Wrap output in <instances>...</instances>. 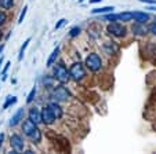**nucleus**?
Listing matches in <instances>:
<instances>
[{
	"label": "nucleus",
	"instance_id": "obj_3",
	"mask_svg": "<svg viewBox=\"0 0 156 154\" xmlns=\"http://www.w3.org/2000/svg\"><path fill=\"white\" fill-rule=\"evenodd\" d=\"M86 66L88 67V70H91V72H98L102 67V61H101L100 55L94 53L90 54L86 58Z\"/></svg>",
	"mask_w": 156,
	"mask_h": 154
},
{
	"label": "nucleus",
	"instance_id": "obj_19",
	"mask_svg": "<svg viewBox=\"0 0 156 154\" xmlns=\"http://www.w3.org/2000/svg\"><path fill=\"white\" fill-rule=\"evenodd\" d=\"M15 102H17V96H7V99H6V103L3 105V109L6 110L9 106H11V105H14Z\"/></svg>",
	"mask_w": 156,
	"mask_h": 154
},
{
	"label": "nucleus",
	"instance_id": "obj_9",
	"mask_svg": "<svg viewBox=\"0 0 156 154\" xmlns=\"http://www.w3.org/2000/svg\"><path fill=\"white\" fill-rule=\"evenodd\" d=\"M54 121H55V117L53 116V113L50 111V109L44 108L43 110H41V122H44L46 125H51Z\"/></svg>",
	"mask_w": 156,
	"mask_h": 154
},
{
	"label": "nucleus",
	"instance_id": "obj_26",
	"mask_svg": "<svg viewBox=\"0 0 156 154\" xmlns=\"http://www.w3.org/2000/svg\"><path fill=\"white\" fill-rule=\"evenodd\" d=\"M140 2L145 4H151V6H156V0H140Z\"/></svg>",
	"mask_w": 156,
	"mask_h": 154
},
{
	"label": "nucleus",
	"instance_id": "obj_24",
	"mask_svg": "<svg viewBox=\"0 0 156 154\" xmlns=\"http://www.w3.org/2000/svg\"><path fill=\"white\" fill-rule=\"evenodd\" d=\"M10 65H11V62H7V63H6V66H4V69H3V72H2V74H3V80L6 79V73H7V70H9Z\"/></svg>",
	"mask_w": 156,
	"mask_h": 154
},
{
	"label": "nucleus",
	"instance_id": "obj_6",
	"mask_svg": "<svg viewBox=\"0 0 156 154\" xmlns=\"http://www.w3.org/2000/svg\"><path fill=\"white\" fill-rule=\"evenodd\" d=\"M106 30H108L109 35L115 36V37H124L127 33V29L119 22H111V25H108Z\"/></svg>",
	"mask_w": 156,
	"mask_h": 154
},
{
	"label": "nucleus",
	"instance_id": "obj_5",
	"mask_svg": "<svg viewBox=\"0 0 156 154\" xmlns=\"http://www.w3.org/2000/svg\"><path fill=\"white\" fill-rule=\"evenodd\" d=\"M50 98H53L55 102H62V101H66L69 98V91L64 87V85H57L50 94Z\"/></svg>",
	"mask_w": 156,
	"mask_h": 154
},
{
	"label": "nucleus",
	"instance_id": "obj_30",
	"mask_svg": "<svg viewBox=\"0 0 156 154\" xmlns=\"http://www.w3.org/2000/svg\"><path fill=\"white\" fill-rule=\"evenodd\" d=\"M3 48H4V46H3V44H2V46H0V54H2V51H3Z\"/></svg>",
	"mask_w": 156,
	"mask_h": 154
},
{
	"label": "nucleus",
	"instance_id": "obj_22",
	"mask_svg": "<svg viewBox=\"0 0 156 154\" xmlns=\"http://www.w3.org/2000/svg\"><path fill=\"white\" fill-rule=\"evenodd\" d=\"M27 11H28V6H25L24 9H22V12L20 14V18H18V23H22V21H24L25 15H27Z\"/></svg>",
	"mask_w": 156,
	"mask_h": 154
},
{
	"label": "nucleus",
	"instance_id": "obj_12",
	"mask_svg": "<svg viewBox=\"0 0 156 154\" xmlns=\"http://www.w3.org/2000/svg\"><path fill=\"white\" fill-rule=\"evenodd\" d=\"M29 120L39 125L41 122V111H39L37 108H32L29 110Z\"/></svg>",
	"mask_w": 156,
	"mask_h": 154
},
{
	"label": "nucleus",
	"instance_id": "obj_7",
	"mask_svg": "<svg viewBox=\"0 0 156 154\" xmlns=\"http://www.w3.org/2000/svg\"><path fill=\"white\" fill-rule=\"evenodd\" d=\"M105 19L111 21V22H118V21H122V22H129V21L133 19L131 12L126 11V12H120V14H106Z\"/></svg>",
	"mask_w": 156,
	"mask_h": 154
},
{
	"label": "nucleus",
	"instance_id": "obj_25",
	"mask_svg": "<svg viewBox=\"0 0 156 154\" xmlns=\"http://www.w3.org/2000/svg\"><path fill=\"white\" fill-rule=\"evenodd\" d=\"M65 22H66V19H65V18H61V19H59L58 22H57V25H55V29H59V28H61Z\"/></svg>",
	"mask_w": 156,
	"mask_h": 154
},
{
	"label": "nucleus",
	"instance_id": "obj_29",
	"mask_svg": "<svg viewBox=\"0 0 156 154\" xmlns=\"http://www.w3.org/2000/svg\"><path fill=\"white\" fill-rule=\"evenodd\" d=\"M100 2H101V0H90V3H91V4H94V3H100Z\"/></svg>",
	"mask_w": 156,
	"mask_h": 154
},
{
	"label": "nucleus",
	"instance_id": "obj_4",
	"mask_svg": "<svg viewBox=\"0 0 156 154\" xmlns=\"http://www.w3.org/2000/svg\"><path fill=\"white\" fill-rule=\"evenodd\" d=\"M69 74H71V79L75 81H80L86 76V70L83 67V65L80 62H75L71 67H69Z\"/></svg>",
	"mask_w": 156,
	"mask_h": 154
},
{
	"label": "nucleus",
	"instance_id": "obj_21",
	"mask_svg": "<svg viewBox=\"0 0 156 154\" xmlns=\"http://www.w3.org/2000/svg\"><path fill=\"white\" fill-rule=\"evenodd\" d=\"M80 33V28L79 26H75V28H72L71 30H69V36L71 37H75V36H77Z\"/></svg>",
	"mask_w": 156,
	"mask_h": 154
},
{
	"label": "nucleus",
	"instance_id": "obj_16",
	"mask_svg": "<svg viewBox=\"0 0 156 154\" xmlns=\"http://www.w3.org/2000/svg\"><path fill=\"white\" fill-rule=\"evenodd\" d=\"M115 10V7L106 6V7H98V9H93L91 14H105V12H112Z\"/></svg>",
	"mask_w": 156,
	"mask_h": 154
},
{
	"label": "nucleus",
	"instance_id": "obj_10",
	"mask_svg": "<svg viewBox=\"0 0 156 154\" xmlns=\"http://www.w3.org/2000/svg\"><path fill=\"white\" fill-rule=\"evenodd\" d=\"M47 108L50 109V111L53 113V116L55 117V120H57V118H61L62 114H64V111H62L61 106H59L58 103H57V102H50Z\"/></svg>",
	"mask_w": 156,
	"mask_h": 154
},
{
	"label": "nucleus",
	"instance_id": "obj_17",
	"mask_svg": "<svg viewBox=\"0 0 156 154\" xmlns=\"http://www.w3.org/2000/svg\"><path fill=\"white\" fill-rule=\"evenodd\" d=\"M14 6V0H0V7L4 10H9Z\"/></svg>",
	"mask_w": 156,
	"mask_h": 154
},
{
	"label": "nucleus",
	"instance_id": "obj_32",
	"mask_svg": "<svg viewBox=\"0 0 156 154\" xmlns=\"http://www.w3.org/2000/svg\"><path fill=\"white\" fill-rule=\"evenodd\" d=\"M2 37H3V35H2V32H0V40H2Z\"/></svg>",
	"mask_w": 156,
	"mask_h": 154
},
{
	"label": "nucleus",
	"instance_id": "obj_1",
	"mask_svg": "<svg viewBox=\"0 0 156 154\" xmlns=\"http://www.w3.org/2000/svg\"><path fill=\"white\" fill-rule=\"evenodd\" d=\"M22 132H24L30 140H33L35 143L41 142V132H40V129H39L37 124L30 121L29 118H28L27 121L22 122Z\"/></svg>",
	"mask_w": 156,
	"mask_h": 154
},
{
	"label": "nucleus",
	"instance_id": "obj_11",
	"mask_svg": "<svg viewBox=\"0 0 156 154\" xmlns=\"http://www.w3.org/2000/svg\"><path fill=\"white\" fill-rule=\"evenodd\" d=\"M133 19L138 23H145L148 19H149V14L148 12H141V11H134L131 12Z\"/></svg>",
	"mask_w": 156,
	"mask_h": 154
},
{
	"label": "nucleus",
	"instance_id": "obj_13",
	"mask_svg": "<svg viewBox=\"0 0 156 154\" xmlns=\"http://www.w3.org/2000/svg\"><path fill=\"white\" fill-rule=\"evenodd\" d=\"M22 117H24V109L21 108V109H18L17 113L11 117V120H10V127H15L17 124H20Z\"/></svg>",
	"mask_w": 156,
	"mask_h": 154
},
{
	"label": "nucleus",
	"instance_id": "obj_28",
	"mask_svg": "<svg viewBox=\"0 0 156 154\" xmlns=\"http://www.w3.org/2000/svg\"><path fill=\"white\" fill-rule=\"evenodd\" d=\"M3 139H4V135L0 134V146H2V142H3Z\"/></svg>",
	"mask_w": 156,
	"mask_h": 154
},
{
	"label": "nucleus",
	"instance_id": "obj_15",
	"mask_svg": "<svg viewBox=\"0 0 156 154\" xmlns=\"http://www.w3.org/2000/svg\"><path fill=\"white\" fill-rule=\"evenodd\" d=\"M58 54H59V48H58V47H55V48L53 50V53L50 54V56H48V59H47V65H46V66H47V67L53 66L54 62H55V59H57V56H58Z\"/></svg>",
	"mask_w": 156,
	"mask_h": 154
},
{
	"label": "nucleus",
	"instance_id": "obj_20",
	"mask_svg": "<svg viewBox=\"0 0 156 154\" xmlns=\"http://www.w3.org/2000/svg\"><path fill=\"white\" fill-rule=\"evenodd\" d=\"M35 95H36V87H33L32 91L29 92V95H28V98H27V103H30V102L35 99Z\"/></svg>",
	"mask_w": 156,
	"mask_h": 154
},
{
	"label": "nucleus",
	"instance_id": "obj_31",
	"mask_svg": "<svg viewBox=\"0 0 156 154\" xmlns=\"http://www.w3.org/2000/svg\"><path fill=\"white\" fill-rule=\"evenodd\" d=\"M2 62H3V58H0V66H2Z\"/></svg>",
	"mask_w": 156,
	"mask_h": 154
},
{
	"label": "nucleus",
	"instance_id": "obj_23",
	"mask_svg": "<svg viewBox=\"0 0 156 154\" xmlns=\"http://www.w3.org/2000/svg\"><path fill=\"white\" fill-rule=\"evenodd\" d=\"M6 21H7V15L4 14L3 11H0V26H2V25H4V23H6Z\"/></svg>",
	"mask_w": 156,
	"mask_h": 154
},
{
	"label": "nucleus",
	"instance_id": "obj_8",
	"mask_svg": "<svg viewBox=\"0 0 156 154\" xmlns=\"http://www.w3.org/2000/svg\"><path fill=\"white\" fill-rule=\"evenodd\" d=\"M10 143H11V147L14 149V153H20V151L24 150V139L20 136V135L14 134L10 138Z\"/></svg>",
	"mask_w": 156,
	"mask_h": 154
},
{
	"label": "nucleus",
	"instance_id": "obj_18",
	"mask_svg": "<svg viewBox=\"0 0 156 154\" xmlns=\"http://www.w3.org/2000/svg\"><path fill=\"white\" fill-rule=\"evenodd\" d=\"M29 43H30V39H27V40L24 41V44H22V47H21V50H20V55H18V59H22L24 58V54H25V50H27V47L29 46Z\"/></svg>",
	"mask_w": 156,
	"mask_h": 154
},
{
	"label": "nucleus",
	"instance_id": "obj_2",
	"mask_svg": "<svg viewBox=\"0 0 156 154\" xmlns=\"http://www.w3.org/2000/svg\"><path fill=\"white\" fill-rule=\"evenodd\" d=\"M54 77L58 80L61 84H65L71 80V74H69V70L64 66V63H58L54 67Z\"/></svg>",
	"mask_w": 156,
	"mask_h": 154
},
{
	"label": "nucleus",
	"instance_id": "obj_14",
	"mask_svg": "<svg viewBox=\"0 0 156 154\" xmlns=\"http://www.w3.org/2000/svg\"><path fill=\"white\" fill-rule=\"evenodd\" d=\"M147 32H148V29L144 26V23H138V22H137L136 25L133 26V33H136V35H138V36L145 35Z\"/></svg>",
	"mask_w": 156,
	"mask_h": 154
},
{
	"label": "nucleus",
	"instance_id": "obj_27",
	"mask_svg": "<svg viewBox=\"0 0 156 154\" xmlns=\"http://www.w3.org/2000/svg\"><path fill=\"white\" fill-rule=\"evenodd\" d=\"M148 32H151V33H153V35H156V22L153 23V25H151L149 28H148Z\"/></svg>",
	"mask_w": 156,
	"mask_h": 154
}]
</instances>
